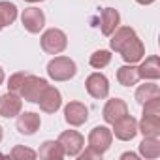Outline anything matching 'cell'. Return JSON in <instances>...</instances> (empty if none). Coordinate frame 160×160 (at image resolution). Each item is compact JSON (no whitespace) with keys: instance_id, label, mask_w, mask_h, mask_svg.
<instances>
[{"instance_id":"1","label":"cell","mask_w":160,"mask_h":160,"mask_svg":"<svg viewBox=\"0 0 160 160\" xmlns=\"http://www.w3.org/2000/svg\"><path fill=\"white\" fill-rule=\"evenodd\" d=\"M77 66L70 57H55L47 64V75L53 81H70L72 77H75Z\"/></svg>"},{"instance_id":"2","label":"cell","mask_w":160,"mask_h":160,"mask_svg":"<svg viewBox=\"0 0 160 160\" xmlns=\"http://www.w3.org/2000/svg\"><path fill=\"white\" fill-rule=\"evenodd\" d=\"M40 43L47 55H60L68 47V36L60 28H47L42 34Z\"/></svg>"},{"instance_id":"3","label":"cell","mask_w":160,"mask_h":160,"mask_svg":"<svg viewBox=\"0 0 160 160\" xmlns=\"http://www.w3.org/2000/svg\"><path fill=\"white\" fill-rule=\"evenodd\" d=\"M49 83L45 81L43 77H38V75H32V73H27L25 81H23V87L19 91V96L25 100V102H30V104H38L42 92L45 91Z\"/></svg>"},{"instance_id":"4","label":"cell","mask_w":160,"mask_h":160,"mask_svg":"<svg viewBox=\"0 0 160 160\" xmlns=\"http://www.w3.org/2000/svg\"><path fill=\"white\" fill-rule=\"evenodd\" d=\"M111 141H113V134H111V128L108 126H94L87 138V147L96 151L98 154L104 156V152L111 147Z\"/></svg>"},{"instance_id":"5","label":"cell","mask_w":160,"mask_h":160,"mask_svg":"<svg viewBox=\"0 0 160 160\" xmlns=\"http://www.w3.org/2000/svg\"><path fill=\"white\" fill-rule=\"evenodd\" d=\"M58 143L64 149L66 156H77L85 149V138L79 134L77 130H66L58 136Z\"/></svg>"},{"instance_id":"6","label":"cell","mask_w":160,"mask_h":160,"mask_svg":"<svg viewBox=\"0 0 160 160\" xmlns=\"http://www.w3.org/2000/svg\"><path fill=\"white\" fill-rule=\"evenodd\" d=\"M111 134L121 141H132L138 136V121L132 115H124V117H121L119 121L113 122Z\"/></svg>"},{"instance_id":"7","label":"cell","mask_w":160,"mask_h":160,"mask_svg":"<svg viewBox=\"0 0 160 160\" xmlns=\"http://www.w3.org/2000/svg\"><path fill=\"white\" fill-rule=\"evenodd\" d=\"M85 89L87 92L96 98V100H102V98H108L109 94V79L100 73V72H94L87 77V81H85Z\"/></svg>"},{"instance_id":"8","label":"cell","mask_w":160,"mask_h":160,"mask_svg":"<svg viewBox=\"0 0 160 160\" xmlns=\"http://www.w3.org/2000/svg\"><path fill=\"white\" fill-rule=\"evenodd\" d=\"M21 23L27 32L30 34H40L45 27V15L40 8H27L21 13Z\"/></svg>"},{"instance_id":"9","label":"cell","mask_w":160,"mask_h":160,"mask_svg":"<svg viewBox=\"0 0 160 160\" xmlns=\"http://www.w3.org/2000/svg\"><path fill=\"white\" fill-rule=\"evenodd\" d=\"M38 106L43 113H57L60 108H62V94L57 87H51L47 85L45 91L42 92L40 100H38Z\"/></svg>"},{"instance_id":"10","label":"cell","mask_w":160,"mask_h":160,"mask_svg":"<svg viewBox=\"0 0 160 160\" xmlns=\"http://www.w3.org/2000/svg\"><path fill=\"white\" fill-rule=\"evenodd\" d=\"M64 121L70 126H81L89 121V108L81 102H70L64 108Z\"/></svg>"},{"instance_id":"11","label":"cell","mask_w":160,"mask_h":160,"mask_svg":"<svg viewBox=\"0 0 160 160\" xmlns=\"http://www.w3.org/2000/svg\"><path fill=\"white\" fill-rule=\"evenodd\" d=\"M23 109V98L15 92H6L0 96V117L4 119H13L21 113Z\"/></svg>"},{"instance_id":"12","label":"cell","mask_w":160,"mask_h":160,"mask_svg":"<svg viewBox=\"0 0 160 160\" xmlns=\"http://www.w3.org/2000/svg\"><path fill=\"white\" fill-rule=\"evenodd\" d=\"M119 55L122 57V60L126 62V64H136V62H139L143 57H145V45H143V42L138 38V34L119 51Z\"/></svg>"},{"instance_id":"13","label":"cell","mask_w":160,"mask_h":160,"mask_svg":"<svg viewBox=\"0 0 160 160\" xmlns=\"http://www.w3.org/2000/svg\"><path fill=\"white\" fill-rule=\"evenodd\" d=\"M40 126H42V119H40L38 113H34V111H25L23 113L21 111L17 115V130H19V134L34 136L40 130Z\"/></svg>"},{"instance_id":"14","label":"cell","mask_w":160,"mask_h":160,"mask_svg":"<svg viewBox=\"0 0 160 160\" xmlns=\"http://www.w3.org/2000/svg\"><path fill=\"white\" fill-rule=\"evenodd\" d=\"M102 115H104V121H106L108 124H113V122L119 121L121 117L128 115V106H126V102L121 100V98H111V100L106 102Z\"/></svg>"},{"instance_id":"15","label":"cell","mask_w":160,"mask_h":160,"mask_svg":"<svg viewBox=\"0 0 160 160\" xmlns=\"http://www.w3.org/2000/svg\"><path fill=\"white\" fill-rule=\"evenodd\" d=\"M121 27V15L115 8H104L100 12V30L104 36H111Z\"/></svg>"},{"instance_id":"16","label":"cell","mask_w":160,"mask_h":160,"mask_svg":"<svg viewBox=\"0 0 160 160\" xmlns=\"http://www.w3.org/2000/svg\"><path fill=\"white\" fill-rule=\"evenodd\" d=\"M138 73H139V79H145V81H156V79H160V60H158V57L151 55L145 60H141V64L138 66Z\"/></svg>"},{"instance_id":"17","label":"cell","mask_w":160,"mask_h":160,"mask_svg":"<svg viewBox=\"0 0 160 160\" xmlns=\"http://www.w3.org/2000/svg\"><path fill=\"white\" fill-rule=\"evenodd\" d=\"M134 36H136V30H134L132 27H119V28L109 36V38H111V40H109V49L115 51V53H119Z\"/></svg>"},{"instance_id":"18","label":"cell","mask_w":160,"mask_h":160,"mask_svg":"<svg viewBox=\"0 0 160 160\" xmlns=\"http://www.w3.org/2000/svg\"><path fill=\"white\" fill-rule=\"evenodd\" d=\"M138 134H143V138H158L160 136V117L143 115L138 122Z\"/></svg>"},{"instance_id":"19","label":"cell","mask_w":160,"mask_h":160,"mask_svg":"<svg viewBox=\"0 0 160 160\" xmlns=\"http://www.w3.org/2000/svg\"><path fill=\"white\" fill-rule=\"evenodd\" d=\"M38 156L40 158H45V160H62L66 154H64V149L58 143V139L57 141L49 139V141H43L42 143V147L38 151Z\"/></svg>"},{"instance_id":"20","label":"cell","mask_w":160,"mask_h":160,"mask_svg":"<svg viewBox=\"0 0 160 160\" xmlns=\"http://www.w3.org/2000/svg\"><path fill=\"white\" fill-rule=\"evenodd\" d=\"M117 81L122 87H132L139 81V73H138V66L134 64H124L117 70Z\"/></svg>"},{"instance_id":"21","label":"cell","mask_w":160,"mask_h":160,"mask_svg":"<svg viewBox=\"0 0 160 160\" xmlns=\"http://www.w3.org/2000/svg\"><path fill=\"white\" fill-rule=\"evenodd\" d=\"M17 19V6L8 0H0V30L13 25Z\"/></svg>"},{"instance_id":"22","label":"cell","mask_w":160,"mask_h":160,"mask_svg":"<svg viewBox=\"0 0 160 160\" xmlns=\"http://www.w3.org/2000/svg\"><path fill=\"white\" fill-rule=\"evenodd\" d=\"M139 156L147 160H154L160 156V139L158 138H143L139 143Z\"/></svg>"},{"instance_id":"23","label":"cell","mask_w":160,"mask_h":160,"mask_svg":"<svg viewBox=\"0 0 160 160\" xmlns=\"http://www.w3.org/2000/svg\"><path fill=\"white\" fill-rule=\"evenodd\" d=\"M160 96V89H158V85L154 83V81H149V83H143V85H139L138 89H136V102L138 104H145V102H149V100H152V98H158Z\"/></svg>"},{"instance_id":"24","label":"cell","mask_w":160,"mask_h":160,"mask_svg":"<svg viewBox=\"0 0 160 160\" xmlns=\"http://www.w3.org/2000/svg\"><path fill=\"white\" fill-rule=\"evenodd\" d=\"M111 51H108V49H98V51H94L92 55H91V58H89V64L94 68V70H102V68H106L109 62H111Z\"/></svg>"},{"instance_id":"25","label":"cell","mask_w":160,"mask_h":160,"mask_svg":"<svg viewBox=\"0 0 160 160\" xmlns=\"http://www.w3.org/2000/svg\"><path fill=\"white\" fill-rule=\"evenodd\" d=\"M10 156H12V158H15V160H25V158L32 160V158H36V156H38V152H36V151H32V149H28V147H25V145H15V147L12 149Z\"/></svg>"},{"instance_id":"26","label":"cell","mask_w":160,"mask_h":160,"mask_svg":"<svg viewBox=\"0 0 160 160\" xmlns=\"http://www.w3.org/2000/svg\"><path fill=\"white\" fill-rule=\"evenodd\" d=\"M25 77H27L25 72H15V73H12L10 79H8V91L19 94V91H21V87H23V81H25Z\"/></svg>"},{"instance_id":"27","label":"cell","mask_w":160,"mask_h":160,"mask_svg":"<svg viewBox=\"0 0 160 160\" xmlns=\"http://www.w3.org/2000/svg\"><path fill=\"white\" fill-rule=\"evenodd\" d=\"M141 115H151V117H160V96L152 98L143 104V113Z\"/></svg>"},{"instance_id":"28","label":"cell","mask_w":160,"mask_h":160,"mask_svg":"<svg viewBox=\"0 0 160 160\" xmlns=\"http://www.w3.org/2000/svg\"><path fill=\"white\" fill-rule=\"evenodd\" d=\"M77 158H79V160H92V158H94V160H98V158H102V154H98L96 151H92V149H89V147H87L85 151H81V152L77 154Z\"/></svg>"},{"instance_id":"29","label":"cell","mask_w":160,"mask_h":160,"mask_svg":"<svg viewBox=\"0 0 160 160\" xmlns=\"http://www.w3.org/2000/svg\"><path fill=\"white\" fill-rule=\"evenodd\" d=\"M122 160H126V158H132V160H138L139 158V154H136V152H124L122 156H121Z\"/></svg>"},{"instance_id":"30","label":"cell","mask_w":160,"mask_h":160,"mask_svg":"<svg viewBox=\"0 0 160 160\" xmlns=\"http://www.w3.org/2000/svg\"><path fill=\"white\" fill-rule=\"evenodd\" d=\"M138 4H141V6H149V4H152V2H156V0H136Z\"/></svg>"},{"instance_id":"31","label":"cell","mask_w":160,"mask_h":160,"mask_svg":"<svg viewBox=\"0 0 160 160\" xmlns=\"http://www.w3.org/2000/svg\"><path fill=\"white\" fill-rule=\"evenodd\" d=\"M4 79H6V75H4V70H2V66H0V85L4 83Z\"/></svg>"},{"instance_id":"32","label":"cell","mask_w":160,"mask_h":160,"mask_svg":"<svg viewBox=\"0 0 160 160\" xmlns=\"http://www.w3.org/2000/svg\"><path fill=\"white\" fill-rule=\"evenodd\" d=\"M25 2H30V4H36V2H43V0H25Z\"/></svg>"},{"instance_id":"33","label":"cell","mask_w":160,"mask_h":160,"mask_svg":"<svg viewBox=\"0 0 160 160\" xmlns=\"http://www.w3.org/2000/svg\"><path fill=\"white\" fill-rule=\"evenodd\" d=\"M2 138H4V132H2V126H0V141H2Z\"/></svg>"}]
</instances>
